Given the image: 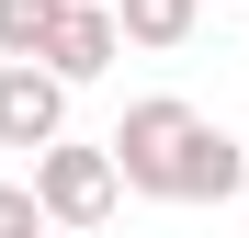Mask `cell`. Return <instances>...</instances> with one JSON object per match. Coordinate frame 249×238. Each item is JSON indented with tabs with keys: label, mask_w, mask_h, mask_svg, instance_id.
Wrapping results in <instances>:
<instances>
[{
	"label": "cell",
	"mask_w": 249,
	"mask_h": 238,
	"mask_svg": "<svg viewBox=\"0 0 249 238\" xmlns=\"http://www.w3.org/2000/svg\"><path fill=\"white\" fill-rule=\"evenodd\" d=\"M193 125H204V113H193L181 91H147V102H124V125L102 136V147H113V170H124V193L170 204V182H181V147H193Z\"/></svg>",
	"instance_id": "1"
},
{
	"label": "cell",
	"mask_w": 249,
	"mask_h": 238,
	"mask_svg": "<svg viewBox=\"0 0 249 238\" xmlns=\"http://www.w3.org/2000/svg\"><path fill=\"white\" fill-rule=\"evenodd\" d=\"M113 193H124V170H113V147H34V204H46V227H102L113 216Z\"/></svg>",
	"instance_id": "2"
},
{
	"label": "cell",
	"mask_w": 249,
	"mask_h": 238,
	"mask_svg": "<svg viewBox=\"0 0 249 238\" xmlns=\"http://www.w3.org/2000/svg\"><path fill=\"white\" fill-rule=\"evenodd\" d=\"M68 136V79L46 57H0V147H57Z\"/></svg>",
	"instance_id": "3"
},
{
	"label": "cell",
	"mask_w": 249,
	"mask_h": 238,
	"mask_svg": "<svg viewBox=\"0 0 249 238\" xmlns=\"http://www.w3.org/2000/svg\"><path fill=\"white\" fill-rule=\"evenodd\" d=\"M113 57H124V23H113V0H68V12H57V34H46V68L79 91V79H102Z\"/></svg>",
	"instance_id": "4"
},
{
	"label": "cell",
	"mask_w": 249,
	"mask_h": 238,
	"mask_svg": "<svg viewBox=\"0 0 249 238\" xmlns=\"http://www.w3.org/2000/svg\"><path fill=\"white\" fill-rule=\"evenodd\" d=\"M227 193H249V147L227 125H193L181 147V182H170V204H227Z\"/></svg>",
	"instance_id": "5"
},
{
	"label": "cell",
	"mask_w": 249,
	"mask_h": 238,
	"mask_svg": "<svg viewBox=\"0 0 249 238\" xmlns=\"http://www.w3.org/2000/svg\"><path fill=\"white\" fill-rule=\"evenodd\" d=\"M204 0H113V23H124V46H147V57H170L181 34H193Z\"/></svg>",
	"instance_id": "6"
},
{
	"label": "cell",
	"mask_w": 249,
	"mask_h": 238,
	"mask_svg": "<svg viewBox=\"0 0 249 238\" xmlns=\"http://www.w3.org/2000/svg\"><path fill=\"white\" fill-rule=\"evenodd\" d=\"M57 12H68V0H0V57H46Z\"/></svg>",
	"instance_id": "7"
},
{
	"label": "cell",
	"mask_w": 249,
	"mask_h": 238,
	"mask_svg": "<svg viewBox=\"0 0 249 238\" xmlns=\"http://www.w3.org/2000/svg\"><path fill=\"white\" fill-rule=\"evenodd\" d=\"M0 238H46V204H34V182H0Z\"/></svg>",
	"instance_id": "8"
}]
</instances>
